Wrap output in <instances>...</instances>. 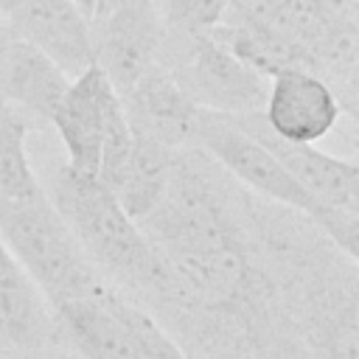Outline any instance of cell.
Listing matches in <instances>:
<instances>
[{
  "mask_svg": "<svg viewBox=\"0 0 359 359\" xmlns=\"http://www.w3.org/2000/svg\"><path fill=\"white\" fill-rule=\"evenodd\" d=\"M45 194L98 269L112 272L118 280L146 294L163 297L165 266L157 250L98 177L81 174L65 163Z\"/></svg>",
  "mask_w": 359,
  "mask_h": 359,
  "instance_id": "cell-1",
  "label": "cell"
},
{
  "mask_svg": "<svg viewBox=\"0 0 359 359\" xmlns=\"http://www.w3.org/2000/svg\"><path fill=\"white\" fill-rule=\"evenodd\" d=\"M0 238L53 309L107 289L98 266L45 191L14 202L0 199Z\"/></svg>",
  "mask_w": 359,
  "mask_h": 359,
  "instance_id": "cell-2",
  "label": "cell"
},
{
  "mask_svg": "<svg viewBox=\"0 0 359 359\" xmlns=\"http://www.w3.org/2000/svg\"><path fill=\"white\" fill-rule=\"evenodd\" d=\"M194 146L202 149L219 168L233 174L241 185L252 188L255 194H261L283 208H292V210H300L303 216H309L317 227H323L331 236V241L337 247L345 250L348 258H356L359 213L334 210V208H325L317 199H311L294 182V177L278 163V157L255 135H250L236 118L202 109Z\"/></svg>",
  "mask_w": 359,
  "mask_h": 359,
  "instance_id": "cell-3",
  "label": "cell"
},
{
  "mask_svg": "<svg viewBox=\"0 0 359 359\" xmlns=\"http://www.w3.org/2000/svg\"><path fill=\"white\" fill-rule=\"evenodd\" d=\"M93 62L123 95L160 62L163 20L154 0H98L90 14Z\"/></svg>",
  "mask_w": 359,
  "mask_h": 359,
  "instance_id": "cell-4",
  "label": "cell"
},
{
  "mask_svg": "<svg viewBox=\"0 0 359 359\" xmlns=\"http://www.w3.org/2000/svg\"><path fill=\"white\" fill-rule=\"evenodd\" d=\"M168 70L199 109L222 115H250L264 109L269 79L244 65L210 34L182 39V53Z\"/></svg>",
  "mask_w": 359,
  "mask_h": 359,
  "instance_id": "cell-5",
  "label": "cell"
},
{
  "mask_svg": "<svg viewBox=\"0 0 359 359\" xmlns=\"http://www.w3.org/2000/svg\"><path fill=\"white\" fill-rule=\"evenodd\" d=\"M342 107L331 87L306 67H283L269 76L261 121L292 143H317L339 123Z\"/></svg>",
  "mask_w": 359,
  "mask_h": 359,
  "instance_id": "cell-6",
  "label": "cell"
},
{
  "mask_svg": "<svg viewBox=\"0 0 359 359\" xmlns=\"http://www.w3.org/2000/svg\"><path fill=\"white\" fill-rule=\"evenodd\" d=\"M230 118H236L250 135H255L311 199L334 210L359 213V165L353 160L331 157L314 143H292L272 135L261 121V112Z\"/></svg>",
  "mask_w": 359,
  "mask_h": 359,
  "instance_id": "cell-7",
  "label": "cell"
},
{
  "mask_svg": "<svg viewBox=\"0 0 359 359\" xmlns=\"http://www.w3.org/2000/svg\"><path fill=\"white\" fill-rule=\"evenodd\" d=\"M115 98H118L115 87L95 62L67 81L59 104L50 112V123L59 132L70 168L95 177L104 123Z\"/></svg>",
  "mask_w": 359,
  "mask_h": 359,
  "instance_id": "cell-8",
  "label": "cell"
},
{
  "mask_svg": "<svg viewBox=\"0 0 359 359\" xmlns=\"http://www.w3.org/2000/svg\"><path fill=\"white\" fill-rule=\"evenodd\" d=\"M121 104L135 135L157 140L168 149L194 146L202 109L188 98L165 65H151L121 95Z\"/></svg>",
  "mask_w": 359,
  "mask_h": 359,
  "instance_id": "cell-9",
  "label": "cell"
},
{
  "mask_svg": "<svg viewBox=\"0 0 359 359\" xmlns=\"http://www.w3.org/2000/svg\"><path fill=\"white\" fill-rule=\"evenodd\" d=\"M6 28L36 45L70 79L93 65L90 20L76 0H36L6 20Z\"/></svg>",
  "mask_w": 359,
  "mask_h": 359,
  "instance_id": "cell-10",
  "label": "cell"
},
{
  "mask_svg": "<svg viewBox=\"0 0 359 359\" xmlns=\"http://www.w3.org/2000/svg\"><path fill=\"white\" fill-rule=\"evenodd\" d=\"M67 81L70 76L36 45L14 36L11 31L8 36L0 39V101L3 104L25 109V115L50 121V112L59 104Z\"/></svg>",
  "mask_w": 359,
  "mask_h": 359,
  "instance_id": "cell-11",
  "label": "cell"
},
{
  "mask_svg": "<svg viewBox=\"0 0 359 359\" xmlns=\"http://www.w3.org/2000/svg\"><path fill=\"white\" fill-rule=\"evenodd\" d=\"M53 331V314L31 275L0 238V353L39 348Z\"/></svg>",
  "mask_w": 359,
  "mask_h": 359,
  "instance_id": "cell-12",
  "label": "cell"
},
{
  "mask_svg": "<svg viewBox=\"0 0 359 359\" xmlns=\"http://www.w3.org/2000/svg\"><path fill=\"white\" fill-rule=\"evenodd\" d=\"M107 289H101L93 297L67 300L56 306V320L84 359H140V351L129 328L104 297Z\"/></svg>",
  "mask_w": 359,
  "mask_h": 359,
  "instance_id": "cell-13",
  "label": "cell"
},
{
  "mask_svg": "<svg viewBox=\"0 0 359 359\" xmlns=\"http://www.w3.org/2000/svg\"><path fill=\"white\" fill-rule=\"evenodd\" d=\"M182 149H168L157 140H149L143 135H135V146L132 154L121 171V177L115 180V185L109 188L112 196L121 202V208L140 222L165 194L171 174L177 168V157Z\"/></svg>",
  "mask_w": 359,
  "mask_h": 359,
  "instance_id": "cell-14",
  "label": "cell"
},
{
  "mask_svg": "<svg viewBox=\"0 0 359 359\" xmlns=\"http://www.w3.org/2000/svg\"><path fill=\"white\" fill-rule=\"evenodd\" d=\"M25 137H28L25 115L17 107L3 104L0 107V199L6 202L28 199L45 191L31 168Z\"/></svg>",
  "mask_w": 359,
  "mask_h": 359,
  "instance_id": "cell-15",
  "label": "cell"
},
{
  "mask_svg": "<svg viewBox=\"0 0 359 359\" xmlns=\"http://www.w3.org/2000/svg\"><path fill=\"white\" fill-rule=\"evenodd\" d=\"M107 303H109V309L123 320V325L129 328V334H132V339H135V345H137V351H140V359H188L182 351H180V345L146 314V311H140L135 303H129V300H123L121 294H115L112 289H107Z\"/></svg>",
  "mask_w": 359,
  "mask_h": 359,
  "instance_id": "cell-16",
  "label": "cell"
},
{
  "mask_svg": "<svg viewBox=\"0 0 359 359\" xmlns=\"http://www.w3.org/2000/svg\"><path fill=\"white\" fill-rule=\"evenodd\" d=\"M230 0H168L165 25L182 39L208 34L224 20Z\"/></svg>",
  "mask_w": 359,
  "mask_h": 359,
  "instance_id": "cell-17",
  "label": "cell"
},
{
  "mask_svg": "<svg viewBox=\"0 0 359 359\" xmlns=\"http://www.w3.org/2000/svg\"><path fill=\"white\" fill-rule=\"evenodd\" d=\"M31 3H36V0H0V17L8 20L14 11H20V8L31 6Z\"/></svg>",
  "mask_w": 359,
  "mask_h": 359,
  "instance_id": "cell-18",
  "label": "cell"
},
{
  "mask_svg": "<svg viewBox=\"0 0 359 359\" xmlns=\"http://www.w3.org/2000/svg\"><path fill=\"white\" fill-rule=\"evenodd\" d=\"M95 3H98V0H76V6H79V8L84 11V14H87V20H90V14H93Z\"/></svg>",
  "mask_w": 359,
  "mask_h": 359,
  "instance_id": "cell-19",
  "label": "cell"
}]
</instances>
